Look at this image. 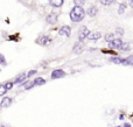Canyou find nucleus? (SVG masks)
<instances>
[{
  "mask_svg": "<svg viewBox=\"0 0 133 127\" xmlns=\"http://www.w3.org/2000/svg\"><path fill=\"white\" fill-rule=\"evenodd\" d=\"M49 2L53 7H61L63 5V0H50Z\"/></svg>",
  "mask_w": 133,
  "mask_h": 127,
  "instance_id": "obj_15",
  "label": "nucleus"
},
{
  "mask_svg": "<svg viewBox=\"0 0 133 127\" xmlns=\"http://www.w3.org/2000/svg\"><path fill=\"white\" fill-rule=\"evenodd\" d=\"M6 91H7L6 86L5 85H0V96H4L6 93Z\"/></svg>",
  "mask_w": 133,
  "mask_h": 127,
  "instance_id": "obj_23",
  "label": "nucleus"
},
{
  "mask_svg": "<svg viewBox=\"0 0 133 127\" xmlns=\"http://www.w3.org/2000/svg\"><path fill=\"white\" fill-rule=\"evenodd\" d=\"M66 76V72L62 70V69H56L51 72V78L53 79H57V78H62Z\"/></svg>",
  "mask_w": 133,
  "mask_h": 127,
  "instance_id": "obj_5",
  "label": "nucleus"
},
{
  "mask_svg": "<svg viewBox=\"0 0 133 127\" xmlns=\"http://www.w3.org/2000/svg\"><path fill=\"white\" fill-rule=\"evenodd\" d=\"M59 34L62 35V36H66V37H69L70 34H71V28H70L69 26H62V27L59 29Z\"/></svg>",
  "mask_w": 133,
  "mask_h": 127,
  "instance_id": "obj_6",
  "label": "nucleus"
},
{
  "mask_svg": "<svg viewBox=\"0 0 133 127\" xmlns=\"http://www.w3.org/2000/svg\"><path fill=\"white\" fill-rule=\"evenodd\" d=\"M35 73H36V70H31V71L27 73V78H28V77H32V76H34Z\"/></svg>",
  "mask_w": 133,
  "mask_h": 127,
  "instance_id": "obj_25",
  "label": "nucleus"
},
{
  "mask_svg": "<svg viewBox=\"0 0 133 127\" xmlns=\"http://www.w3.org/2000/svg\"><path fill=\"white\" fill-rule=\"evenodd\" d=\"M11 104H12V98H9V97H5V98L1 100L0 106H1V107H8Z\"/></svg>",
  "mask_w": 133,
  "mask_h": 127,
  "instance_id": "obj_10",
  "label": "nucleus"
},
{
  "mask_svg": "<svg viewBox=\"0 0 133 127\" xmlns=\"http://www.w3.org/2000/svg\"><path fill=\"white\" fill-rule=\"evenodd\" d=\"M46 20H47L48 23L54 25V23H56V21H57V14H55V13H50V14L46 18Z\"/></svg>",
  "mask_w": 133,
  "mask_h": 127,
  "instance_id": "obj_8",
  "label": "nucleus"
},
{
  "mask_svg": "<svg viewBox=\"0 0 133 127\" xmlns=\"http://www.w3.org/2000/svg\"><path fill=\"white\" fill-rule=\"evenodd\" d=\"M50 42H51V37H49L48 35H43V36L39 37L37 41H36V43H39V44H41V46H47V44H49Z\"/></svg>",
  "mask_w": 133,
  "mask_h": 127,
  "instance_id": "obj_4",
  "label": "nucleus"
},
{
  "mask_svg": "<svg viewBox=\"0 0 133 127\" xmlns=\"http://www.w3.org/2000/svg\"><path fill=\"white\" fill-rule=\"evenodd\" d=\"M89 29H88V27H85V26H83V27H81V29H79V33H78V40L81 41V42H83L85 38H88V36H89Z\"/></svg>",
  "mask_w": 133,
  "mask_h": 127,
  "instance_id": "obj_2",
  "label": "nucleus"
},
{
  "mask_svg": "<svg viewBox=\"0 0 133 127\" xmlns=\"http://www.w3.org/2000/svg\"><path fill=\"white\" fill-rule=\"evenodd\" d=\"M121 44H123V40H121V38H113L112 41L109 42V47H110L111 49H113V50L120 49Z\"/></svg>",
  "mask_w": 133,
  "mask_h": 127,
  "instance_id": "obj_3",
  "label": "nucleus"
},
{
  "mask_svg": "<svg viewBox=\"0 0 133 127\" xmlns=\"http://www.w3.org/2000/svg\"><path fill=\"white\" fill-rule=\"evenodd\" d=\"M120 50H123V51H129L130 50V43H124L123 42V44H121V47H120Z\"/></svg>",
  "mask_w": 133,
  "mask_h": 127,
  "instance_id": "obj_18",
  "label": "nucleus"
},
{
  "mask_svg": "<svg viewBox=\"0 0 133 127\" xmlns=\"http://www.w3.org/2000/svg\"><path fill=\"white\" fill-rule=\"evenodd\" d=\"M1 127H9V126H6V125H1Z\"/></svg>",
  "mask_w": 133,
  "mask_h": 127,
  "instance_id": "obj_30",
  "label": "nucleus"
},
{
  "mask_svg": "<svg viewBox=\"0 0 133 127\" xmlns=\"http://www.w3.org/2000/svg\"><path fill=\"white\" fill-rule=\"evenodd\" d=\"M124 127H131L130 124H124Z\"/></svg>",
  "mask_w": 133,
  "mask_h": 127,
  "instance_id": "obj_29",
  "label": "nucleus"
},
{
  "mask_svg": "<svg viewBox=\"0 0 133 127\" xmlns=\"http://www.w3.org/2000/svg\"><path fill=\"white\" fill-rule=\"evenodd\" d=\"M97 12H98V8H97L96 6H91V7H89L88 11H86V13H88L89 16H96V15H97Z\"/></svg>",
  "mask_w": 133,
  "mask_h": 127,
  "instance_id": "obj_9",
  "label": "nucleus"
},
{
  "mask_svg": "<svg viewBox=\"0 0 133 127\" xmlns=\"http://www.w3.org/2000/svg\"><path fill=\"white\" fill-rule=\"evenodd\" d=\"M84 16H85V11L81 6H75L70 12V20L72 22H79L84 19Z\"/></svg>",
  "mask_w": 133,
  "mask_h": 127,
  "instance_id": "obj_1",
  "label": "nucleus"
},
{
  "mask_svg": "<svg viewBox=\"0 0 133 127\" xmlns=\"http://www.w3.org/2000/svg\"><path fill=\"white\" fill-rule=\"evenodd\" d=\"M5 86H6V89H7V90H11V89H12V86H13V83H12V82H9V83H7Z\"/></svg>",
  "mask_w": 133,
  "mask_h": 127,
  "instance_id": "obj_26",
  "label": "nucleus"
},
{
  "mask_svg": "<svg viewBox=\"0 0 133 127\" xmlns=\"http://www.w3.org/2000/svg\"><path fill=\"white\" fill-rule=\"evenodd\" d=\"M100 36H102V34L99 32H95V33H91V34H89V36H88V38L89 40H91V41H97V40H99Z\"/></svg>",
  "mask_w": 133,
  "mask_h": 127,
  "instance_id": "obj_11",
  "label": "nucleus"
},
{
  "mask_svg": "<svg viewBox=\"0 0 133 127\" xmlns=\"http://www.w3.org/2000/svg\"><path fill=\"white\" fill-rule=\"evenodd\" d=\"M74 50V53L75 54H81L82 51H83V49H84V46H83V43L81 42V41H78V42H76L75 44H74V48H72Z\"/></svg>",
  "mask_w": 133,
  "mask_h": 127,
  "instance_id": "obj_7",
  "label": "nucleus"
},
{
  "mask_svg": "<svg viewBox=\"0 0 133 127\" xmlns=\"http://www.w3.org/2000/svg\"><path fill=\"white\" fill-rule=\"evenodd\" d=\"M121 64H123V65H133V55L126 57V58H123Z\"/></svg>",
  "mask_w": 133,
  "mask_h": 127,
  "instance_id": "obj_12",
  "label": "nucleus"
},
{
  "mask_svg": "<svg viewBox=\"0 0 133 127\" xmlns=\"http://www.w3.org/2000/svg\"><path fill=\"white\" fill-rule=\"evenodd\" d=\"M99 1L102 5H111V4H113L114 1H117V0H99Z\"/></svg>",
  "mask_w": 133,
  "mask_h": 127,
  "instance_id": "obj_22",
  "label": "nucleus"
},
{
  "mask_svg": "<svg viewBox=\"0 0 133 127\" xmlns=\"http://www.w3.org/2000/svg\"><path fill=\"white\" fill-rule=\"evenodd\" d=\"M116 33H117V34H118L119 36H123V35H124V31H123V29H121L120 27H118V28L116 29Z\"/></svg>",
  "mask_w": 133,
  "mask_h": 127,
  "instance_id": "obj_24",
  "label": "nucleus"
},
{
  "mask_svg": "<svg viewBox=\"0 0 133 127\" xmlns=\"http://www.w3.org/2000/svg\"><path fill=\"white\" fill-rule=\"evenodd\" d=\"M125 9H126V4H120V6H119V9H118V13L119 14H123L124 12H125Z\"/></svg>",
  "mask_w": 133,
  "mask_h": 127,
  "instance_id": "obj_19",
  "label": "nucleus"
},
{
  "mask_svg": "<svg viewBox=\"0 0 133 127\" xmlns=\"http://www.w3.org/2000/svg\"><path fill=\"white\" fill-rule=\"evenodd\" d=\"M26 78H27V75L22 73V75H20L19 77H16V78H15L14 83H15V84H21V83H22V82H23V81H25Z\"/></svg>",
  "mask_w": 133,
  "mask_h": 127,
  "instance_id": "obj_14",
  "label": "nucleus"
},
{
  "mask_svg": "<svg viewBox=\"0 0 133 127\" xmlns=\"http://www.w3.org/2000/svg\"><path fill=\"white\" fill-rule=\"evenodd\" d=\"M33 83H34V85L39 86V85H43V84H46V81H44L43 78H41V77H36V78L33 81Z\"/></svg>",
  "mask_w": 133,
  "mask_h": 127,
  "instance_id": "obj_13",
  "label": "nucleus"
},
{
  "mask_svg": "<svg viewBox=\"0 0 133 127\" xmlns=\"http://www.w3.org/2000/svg\"><path fill=\"white\" fill-rule=\"evenodd\" d=\"M21 85H22V86H25V89H26V90H29V89H32L33 86H35L33 82H25V83H22Z\"/></svg>",
  "mask_w": 133,
  "mask_h": 127,
  "instance_id": "obj_17",
  "label": "nucleus"
},
{
  "mask_svg": "<svg viewBox=\"0 0 133 127\" xmlns=\"http://www.w3.org/2000/svg\"><path fill=\"white\" fill-rule=\"evenodd\" d=\"M113 38H114V34H112V33H109V34H106V35H105V40H106L107 42L112 41Z\"/></svg>",
  "mask_w": 133,
  "mask_h": 127,
  "instance_id": "obj_20",
  "label": "nucleus"
},
{
  "mask_svg": "<svg viewBox=\"0 0 133 127\" xmlns=\"http://www.w3.org/2000/svg\"><path fill=\"white\" fill-rule=\"evenodd\" d=\"M129 4H130V6L133 8V0H129Z\"/></svg>",
  "mask_w": 133,
  "mask_h": 127,
  "instance_id": "obj_28",
  "label": "nucleus"
},
{
  "mask_svg": "<svg viewBox=\"0 0 133 127\" xmlns=\"http://www.w3.org/2000/svg\"><path fill=\"white\" fill-rule=\"evenodd\" d=\"M111 62H112V63H116V64H121V62H123V57L114 56V57L111 58Z\"/></svg>",
  "mask_w": 133,
  "mask_h": 127,
  "instance_id": "obj_16",
  "label": "nucleus"
},
{
  "mask_svg": "<svg viewBox=\"0 0 133 127\" xmlns=\"http://www.w3.org/2000/svg\"><path fill=\"white\" fill-rule=\"evenodd\" d=\"M0 64H5V57L1 54H0Z\"/></svg>",
  "mask_w": 133,
  "mask_h": 127,
  "instance_id": "obj_27",
  "label": "nucleus"
},
{
  "mask_svg": "<svg viewBox=\"0 0 133 127\" xmlns=\"http://www.w3.org/2000/svg\"><path fill=\"white\" fill-rule=\"evenodd\" d=\"M74 4H75V6H83L84 4H85V0H74Z\"/></svg>",
  "mask_w": 133,
  "mask_h": 127,
  "instance_id": "obj_21",
  "label": "nucleus"
}]
</instances>
